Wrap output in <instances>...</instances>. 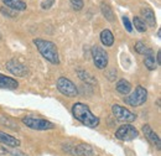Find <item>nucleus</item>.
Listing matches in <instances>:
<instances>
[{
    "label": "nucleus",
    "instance_id": "nucleus-24",
    "mask_svg": "<svg viewBox=\"0 0 161 156\" xmlns=\"http://www.w3.org/2000/svg\"><path fill=\"white\" fill-rule=\"evenodd\" d=\"M53 4H55V0H43V1L41 3V8L45 9V10H47V9L52 8Z\"/></svg>",
    "mask_w": 161,
    "mask_h": 156
},
{
    "label": "nucleus",
    "instance_id": "nucleus-23",
    "mask_svg": "<svg viewBox=\"0 0 161 156\" xmlns=\"http://www.w3.org/2000/svg\"><path fill=\"white\" fill-rule=\"evenodd\" d=\"M71 5H72V8L75 10L80 11L83 8V0H71Z\"/></svg>",
    "mask_w": 161,
    "mask_h": 156
},
{
    "label": "nucleus",
    "instance_id": "nucleus-15",
    "mask_svg": "<svg viewBox=\"0 0 161 156\" xmlns=\"http://www.w3.org/2000/svg\"><path fill=\"white\" fill-rule=\"evenodd\" d=\"M101 41L102 43L104 45V46H107V47H109V46H112L113 43H114V36H113V34H112V31L110 30H103L101 32Z\"/></svg>",
    "mask_w": 161,
    "mask_h": 156
},
{
    "label": "nucleus",
    "instance_id": "nucleus-17",
    "mask_svg": "<svg viewBox=\"0 0 161 156\" xmlns=\"http://www.w3.org/2000/svg\"><path fill=\"white\" fill-rule=\"evenodd\" d=\"M115 88H117V91H118L120 94H128V93L130 92V89H131V84H130L128 81H125V79H120V81L117 83Z\"/></svg>",
    "mask_w": 161,
    "mask_h": 156
},
{
    "label": "nucleus",
    "instance_id": "nucleus-5",
    "mask_svg": "<svg viewBox=\"0 0 161 156\" xmlns=\"http://www.w3.org/2000/svg\"><path fill=\"white\" fill-rule=\"evenodd\" d=\"M147 99V92L144 87L141 86H138L135 88V91L129 96V97L124 98V102L128 103L129 105L131 107H139V105H142Z\"/></svg>",
    "mask_w": 161,
    "mask_h": 156
},
{
    "label": "nucleus",
    "instance_id": "nucleus-27",
    "mask_svg": "<svg viewBox=\"0 0 161 156\" xmlns=\"http://www.w3.org/2000/svg\"><path fill=\"white\" fill-rule=\"evenodd\" d=\"M156 58H158V63L160 64V63H161V52H160V51L158 52V57H156Z\"/></svg>",
    "mask_w": 161,
    "mask_h": 156
},
{
    "label": "nucleus",
    "instance_id": "nucleus-13",
    "mask_svg": "<svg viewBox=\"0 0 161 156\" xmlns=\"http://www.w3.org/2000/svg\"><path fill=\"white\" fill-rule=\"evenodd\" d=\"M141 15H142V18H144V20H145V22L149 24V26L155 27V25H156L155 14H154V11H153L150 8H147V6L142 8V9H141Z\"/></svg>",
    "mask_w": 161,
    "mask_h": 156
},
{
    "label": "nucleus",
    "instance_id": "nucleus-4",
    "mask_svg": "<svg viewBox=\"0 0 161 156\" xmlns=\"http://www.w3.org/2000/svg\"><path fill=\"white\" fill-rule=\"evenodd\" d=\"M56 86H57V89L60 91L63 96H66V97L73 98V97H77V94H78L77 87L68 78L60 77L57 79V82H56Z\"/></svg>",
    "mask_w": 161,
    "mask_h": 156
},
{
    "label": "nucleus",
    "instance_id": "nucleus-26",
    "mask_svg": "<svg viewBox=\"0 0 161 156\" xmlns=\"http://www.w3.org/2000/svg\"><path fill=\"white\" fill-rule=\"evenodd\" d=\"M11 154H13L14 156H27V155H25L24 153L19 151V150H14V151H11Z\"/></svg>",
    "mask_w": 161,
    "mask_h": 156
},
{
    "label": "nucleus",
    "instance_id": "nucleus-14",
    "mask_svg": "<svg viewBox=\"0 0 161 156\" xmlns=\"http://www.w3.org/2000/svg\"><path fill=\"white\" fill-rule=\"evenodd\" d=\"M1 1L4 3V5H6L11 10L21 11V10L26 9V3L22 0H1Z\"/></svg>",
    "mask_w": 161,
    "mask_h": 156
},
{
    "label": "nucleus",
    "instance_id": "nucleus-2",
    "mask_svg": "<svg viewBox=\"0 0 161 156\" xmlns=\"http://www.w3.org/2000/svg\"><path fill=\"white\" fill-rule=\"evenodd\" d=\"M34 43L37 47L39 52L42 55V57H45L48 62H51L53 64H58L60 63L58 51H57V47H56V45L53 42L42 39H35Z\"/></svg>",
    "mask_w": 161,
    "mask_h": 156
},
{
    "label": "nucleus",
    "instance_id": "nucleus-20",
    "mask_svg": "<svg viewBox=\"0 0 161 156\" xmlns=\"http://www.w3.org/2000/svg\"><path fill=\"white\" fill-rule=\"evenodd\" d=\"M102 13H103V15L105 16V19L108 20V21H113L114 20V14H113L112 9L108 5L102 4Z\"/></svg>",
    "mask_w": 161,
    "mask_h": 156
},
{
    "label": "nucleus",
    "instance_id": "nucleus-18",
    "mask_svg": "<svg viewBox=\"0 0 161 156\" xmlns=\"http://www.w3.org/2000/svg\"><path fill=\"white\" fill-rule=\"evenodd\" d=\"M135 51H136L138 53H140V55H145V56L153 55V51H151L150 48H147L146 45L142 43V42H136V43H135Z\"/></svg>",
    "mask_w": 161,
    "mask_h": 156
},
{
    "label": "nucleus",
    "instance_id": "nucleus-12",
    "mask_svg": "<svg viewBox=\"0 0 161 156\" xmlns=\"http://www.w3.org/2000/svg\"><path fill=\"white\" fill-rule=\"evenodd\" d=\"M19 87V83L16 79L11 77H6L0 73V88L4 89H16Z\"/></svg>",
    "mask_w": 161,
    "mask_h": 156
},
{
    "label": "nucleus",
    "instance_id": "nucleus-25",
    "mask_svg": "<svg viewBox=\"0 0 161 156\" xmlns=\"http://www.w3.org/2000/svg\"><path fill=\"white\" fill-rule=\"evenodd\" d=\"M123 24H124V26H125V29H126L128 32H131L133 31V26H131L130 21H129V19L126 16H123Z\"/></svg>",
    "mask_w": 161,
    "mask_h": 156
},
{
    "label": "nucleus",
    "instance_id": "nucleus-8",
    "mask_svg": "<svg viewBox=\"0 0 161 156\" xmlns=\"http://www.w3.org/2000/svg\"><path fill=\"white\" fill-rule=\"evenodd\" d=\"M92 57H93V62H94L97 68L103 70V68L107 67V64H108V53L102 47L94 46L92 48Z\"/></svg>",
    "mask_w": 161,
    "mask_h": 156
},
{
    "label": "nucleus",
    "instance_id": "nucleus-21",
    "mask_svg": "<svg viewBox=\"0 0 161 156\" xmlns=\"http://www.w3.org/2000/svg\"><path fill=\"white\" fill-rule=\"evenodd\" d=\"M133 22H134V26H135V29L139 31V32H145L146 31V25H145V22H144V20L141 19V18H134L133 20Z\"/></svg>",
    "mask_w": 161,
    "mask_h": 156
},
{
    "label": "nucleus",
    "instance_id": "nucleus-11",
    "mask_svg": "<svg viewBox=\"0 0 161 156\" xmlns=\"http://www.w3.org/2000/svg\"><path fill=\"white\" fill-rule=\"evenodd\" d=\"M0 144H4V145H6V146H9V148H18V146H20V140L19 139H16V137L11 136V135H9V134H6V133H3V131H0Z\"/></svg>",
    "mask_w": 161,
    "mask_h": 156
},
{
    "label": "nucleus",
    "instance_id": "nucleus-3",
    "mask_svg": "<svg viewBox=\"0 0 161 156\" xmlns=\"http://www.w3.org/2000/svg\"><path fill=\"white\" fill-rule=\"evenodd\" d=\"M22 123L34 130H51L55 129V124L45 120V119H39V118H32V117H24L22 118Z\"/></svg>",
    "mask_w": 161,
    "mask_h": 156
},
{
    "label": "nucleus",
    "instance_id": "nucleus-9",
    "mask_svg": "<svg viewBox=\"0 0 161 156\" xmlns=\"http://www.w3.org/2000/svg\"><path fill=\"white\" fill-rule=\"evenodd\" d=\"M6 68L8 71H10L14 76H18V77H25L27 75V67L21 63L20 61L18 59H10L9 62H6Z\"/></svg>",
    "mask_w": 161,
    "mask_h": 156
},
{
    "label": "nucleus",
    "instance_id": "nucleus-16",
    "mask_svg": "<svg viewBox=\"0 0 161 156\" xmlns=\"http://www.w3.org/2000/svg\"><path fill=\"white\" fill-rule=\"evenodd\" d=\"M75 154L80 156H92L93 155V149L89 145L80 144L78 146H75Z\"/></svg>",
    "mask_w": 161,
    "mask_h": 156
},
{
    "label": "nucleus",
    "instance_id": "nucleus-6",
    "mask_svg": "<svg viewBox=\"0 0 161 156\" xmlns=\"http://www.w3.org/2000/svg\"><path fill=\"white\" fill-rule=\"evenodd\" d=\"M139 131L130 124H124L115 131V137L119 139L121 141H130L138 137Z\"/></svg>",
    "mask_w": 161,
    "mask_h": 156
},
{
    "label": "nucleus",
    "instance_id": "nucleus-1",
    "mask_svg": "<svg viewBox=\"0 0 161 156\" xmlns=\"http://www.w3.org/2000/svg\"><path fill=\"white\" fill-rule=\"evenodd\" d=\"M72 114L78 121H80L83 125L88 126V128H97L99 125V118L96 117L91 109L88 108V105L83 104V103H76L72 107Z\"/></svg>",
    "mask_w": 161,
    "mask_h": 156
},
{
    "label": "nucleus",
    "instance_id": "nucleus-22",
    "mask_svg": "<svg viewBox=\"0 0 161 156\" xmlns=\"http://www.w3.org/2000/svg\"><path fill=\"white\" fill-rule=\"evenodd\" d=\"M78 76L82 81H86V82H88V83H94L96 81H94V78H92V76H89L87 72H84V71H78Z\"/></svg>",
    "mask_w": 161,
    "mask_h": 156
},
{
    "label": "nucleus",
    "instance_id": "nucleus-7",
    "mask_svg": "<svg viewBox=\"0 0 161 156\" xmlns=\"http://www.w3.org/2000/svg\"><path fill=\"white\" fill-rule=\"evenodd\" d=\"M112 112L114 114V117L117 118V120H119L121 123H131L136 119V115L134 113H131L129 109L121 107V105H118V104H114L112 107Z\"/></svg>",
    "mask_w": 161,
    "mask_h": 156
},
{
    "label": "nucleus",
    "instance_id": "nucleus-10",
    "mask_svg": "<svg viewBox=\"0 0 161 156\" xmlns=\"http://www.w3.org/2000/svg\"><path fill=\"white\" fill-rule=\"evenodd\" d=\"M142 131H144V134H145V136L147 137V140L154 145V146H156V149L158 150H160L161 148V140H160V136L151 129V126L149 125V124H145L144 126H142Z\"/></svg>",
    "mask_w": 161,
    "mask_h": 156
},
{
    "label": "nucleus",
    "instance_id": "nucleus-19",
    "mask_svg": "<svg viewBox=\"0 0 161 156\" xmlns=\"http://www.w3.org/2000/svg\"><path fill=\"white\" fill-rule=\"evenodd\" d=\"M144 63H145V67H146L147 70H150V71H154V70L156 68L155 58H154V56H153V55H147V56H145V58H144Z\"/></svg>",
    "mask_w": 161,
    "mask_h": 156
}]
</instances>
